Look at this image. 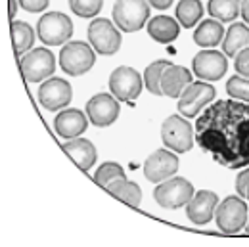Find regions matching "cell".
Instances as JSON below:
<instances>
[{"instance_id": "cell-1", "label": "cell", "mask_w": 249, "mask_h": 247, "mask_svg": "<svg viewBox=\"0 0 249 247\" xmlns=\"http://www.w3.org/2000/svg\"><path fill=\"white\" fill-rule=\"evenodd\" d=\"M196 140L207 154L226 169L249 165V104L218 100L196 123Z\"/></svg>"}, {"instance_id": "cell-2", "label": "cell", "mask_w": 249, "mask_h": 247, "mask_svg": "<svg viewBox=\"0 0 249 247\" xmlns=\"http://www.w3.org/2000/svg\"><path fill=\"white\" fill-rule=\"evenodd\" d=\"M111 16L121 31H140L150 18V4L148 0H115Z\"/></svg>"}, {"instance_id": "cell-3", "label": "cell", "mask_w": 249, "mask_h": 247, "mask_svg": "<svg viewBox=\"0 0 249 247\" xmlns=\"http://www.w3.org/2000/svg\"><path fill=\"white\" fill-rule=\"evenodd\" d=\"M96 63L94 48L83 40L67 42L60 52V65L69 77H81L89 73Z\"/></svg>"}, {"instance_id": "cell-4", "label": "cell", "mask_w": 249, "mask_h": 247, "mask_svg": "<svg viewBox=\"0 0 249 247\" xmlns=\"http://www.w3.org/2000/svg\"><path fill=\"white\" fill-rule=\"evenodd\" d=\"M194 184L182 176H171L159 182L154 190V199L163 209H180L194 197Z\"/></svg>"}, {"instance_id": "cell-5", "label": "cell", "mask_w": 249, "mask_h": 247, "mask_svg": "<svg viewBox=\"0 0 249 247\" xmlns=\"http://www.w3.org/2000/svg\"><path fill=\"white\" fill-rule=\"evenodd\" d=\"M248 203L240 195H228L224 197L215 209V220L220 232L224 234H236L246 228L248 222Z\"/></svg>"}, {"instance_id": "cell-6", "label": "cell", "mask_w": 249, "mask_h": 247, "mask_svg": "<svg viewBox=\"0 0 249 247\" xmlns=\"http://www.w3.org/2000/svg\"><path fill=\"white\" fill-rule=\"evenodd\" d=\"M73 35V21L62 12H48L36 23V36L46 46L65 44Z\"/></svg>"}, {"instance_id": "cell-7", "label": "cell", "mask_w": 249, "mask_h": 247, "mask_svg": "<svg viewBox=\"0 0 249 247\" xmlns=\"http://www.w3.org/2000/svg\"><path fill=\"white\" fill-rule=\"evenodd\" d=\"M194 128L182 115H171L161 124V140L175 154H186L194 146Z\"/></svg>"}, {"instance_id": "cell-8", "label": "cell", "mask_w": 249, "mask_h": 247, "mask_svg": "<svg viewBox=\"0 0 249 247\" xmlns=\"http://www.w3.org/2000/svg\"><path fill=\"white\" fill-rule=\"evenodd\" d=\"M215 96H217L215 87L209 85L207 81L190 83L186 88L182 90L180 98H178V111L186 119L197 117L201 113V109L215 100Z\"/></svg>"}, {"instance_id": "cell-9", "label": "cell", "mask_w": 249, "mask_h": 247, "mask_svg": "<svg viewBox=\"0 0 249 247\" xmlns=\"http://www.w3.org/2000/svg\"><path fill=\"white\" fill-rule=\"evenodd\" d=\"M121 29L106 18H94L89 25V40L102 56H111L121 48Z\"/></svg>"}, {"instance_id": "cell-10", "label": "cell", "mask_w": 249, "mask_h": 247, "mask_svg": "<svg viewBox=\"0 0 249 247\" xmlns=\"http://www.w3.org/2000/svg\"><path fill=\"white\" fill-rule=\"evenodd\" d=\"M19 67L27 83H40L54 75L56 58L48 48H33L27 54H23Z\"/></svg>"}, {"instance_id": "cell-11", "label": "cell", "mask_w": 249, "mask_h": 247, "mask_svg": "<svg viewBox=\"0 0 249 247\" xmlns=\"http://www.w3.org/2000/svg\"><path fill=\"white\" fill-rule=\"evenodd\" d=\"M142 87L144 77L128 65L117 67L109 75V90L119 102H134L142 92Z\"/></svg>"}, {"instance_id": "cell-12", "label": "cell", "mask_w": 249, "mask_h": 247, "mask_svg": "<svg viewBox=\"0 0 249 247\" xmlns=\"http://www.w3.org/2000/svg\"><path fill=\"white\" fill-rule=\"evenodd\" d=\"M192 69L194 75L199 77L201 81H218L226 75L228 71V60L224 52H218L213 48H205L201 52H197L192 60Z\"/></svg>"}, {"instance_id": "cell-13", "label": "cell", "mask_w": 249, "mask_h": 247, "mask_svg": "<svg viewBox=\"0 0 249 247\" xmlns=\"http://www.w3.org/2000/svg\"><path fill=\"white\" fill-rule=\"evenodd\" d=\"M71 98H73L71 85L60 77H50L38 88V102L48 111H58L67 107L71 104Z\"/></svg>"}, {"instance_id": "cell-14", "label": "cell", "mask_w": 249, "mask_h": 247, "mask_svg": "<svg viewBox=\"0 0 249 247\" xmlns=\"http://www.w3.org/2000/svg\"><path fill=\"white\" fill-rule=\"evenodd\" d=\"M119 100L113 94L100 92L92 96L87 104V115L96 126H109L119 117Z\"/></svg>"}, {"instance_id": "cell-15", "label": "cell", "mask_w": 249, "mask_h": 247, "mask_svg": "<svg viewBox=\"0 0 249 247\" xmlns=\"http://www.w3.org/2000/svg\"><path fill=\"white\" fill-rule=\"evenodd\" d=\"M178 171V157L173 154V150H157L144 161V176L159 184L171 176H175V173Z\"/></svg>"}, {"instance_id": "cell-16", "label": "cell", "mask_w": 249, "mask_h": 247, "mask_svg": "<svg viewBox=\"0 0 249 247\" xmlns=\"http://www.w3.org/2000/svg\"><path fill=\"white\" fill-rule=\"evenodd\" d=\"M218 205V195L211 190H199L188 201L186 215L194 224H207L215 216V209Z\"/></svg>"}, {"instance_id": "cell-17", "label": "cell", "mask_w": 249, "mask_h": 247, "mask_svg": "<svg viewBox=\"0 0 249 247\" xmlns=\"http://www.w3.org/2000/svg\"><path fill=\"white\" fill-rule=\"evenodd\" d=\"M89 126V119L81 109H63L54 119V128L62 138H77Z\"/></svg>"}, {"instance_id": "cell-18", "label": "cell", "mask_w": 249, "mask_h": 247, "mask_svg": "<svg viewBox=\"0 0 249 247\" xmlns=\"http://www.w3.org/2000/svg\"><path fill=\"white\" fill-rule=\"evenodd\" d=\"M192 73L190 69L184 65H175L171 63L165 71H163V77H161V90L163 96H169V98H180L182 90L186 88L192 81Z\"/></svg>"}, {"instance_id": "cell-19", "label": "cell", "mask_w": 249, "mask_h": 247, "mask_svg": "<svg viewBox=\"0 0 249 247\" xmlns=\"http://www.w3.org/2000/svg\"><path fill=\"white\" fill-rule=\"evenodd\" d=\"M63 150L83 171L92 169V165L98 159L96 146L90 140H87V138H71V140H67L63 144Z\"/></svg>"}, {"instance_id": "cell-20", "label": "cell", "mask_w": 249, "mask_h": 247, "mask_svg": "<svg viewBox=\"0 0 249 247\" xmlns=\"http://www.w3.org/2000/svg\"><path fill=\"white\" fill-rule=\"evenodd\" d=\"M148 33L159 44H171L180 33V23L171 16H156L148 21Z\"/></svg>"}, {"instance_id": "cell-21", "label": "cell", "mask_w": 249, "mask_h": 247, "mask_svg": "<svg viewBox=\"0 0 249 247\" xmlns=\"http://www.w3.org/2000/svg\"><path fill=\"white\" fill-rule=\"evenodd\" d=\"M224 33L226 31L218 19H203L194 31V42L203 48H213L224 40Z\"/></svg>"}, {"instance_id": "cell-22", "label": "cell", "mask_w": 249, "mask_h": 247, "mask_svg": "<svg viewBox=\"0 0 249 247\" xmlns=\"http://www.w3.org/2000/svg\"><path fill=\"white\" fill-rule=\"evenodd\" d=\"M246 48H249V25L232 23L230 29L224 33V40H222L224 54L230 58H236Z\"/></svg>"}, {"instance_id": "cell-23", "label": "cell", "mask_w": 249, "mask_h": 247, "mask_svg": "<svg viewBox=\"0 0 249 247\" xmlns=\"http://www.w3.org/2000/svg\"><path fill=\"white\" fill-rule=\"evenodd\" d=\"M106 188H107V192H111L115 197H119L121 201L128 203L130 207H140V203H142V190H140V186L136 184V182L126 180V176L113 178Z\"/></svg>"}, {"instance_id": "cell-24", "label": "cell", "mask_w": 249, "mask_h": 247, "mask_svg": "<svg viewBox=\"0 0 249 247\" xmlns=\"http://www.w3.org/2000/svg\"><path fill=\"white\" fill-rule=\"evenodd\" d=\"M207 12L213 19H218L220 23L234 21L242 12V0H209Z\"/></svg>"}, {"instance_id": "cell-25", "label": "cell", "mask_w": 249, "mask_h": 247, "mask_svg": "<svg viewBox=\"0 0 249 247\" xmlns=\"http://www.w3.org/2000/svg\"><path fill=\"white\" fill-rule=\"evenodd\" d=\"M177 19L182 27H194L203 18V4L199 0H180L177 4Z\"/></svg>"}, {"instance_id": "cell-26", "label": "cell", "mask_w": 249, "mask_h": 247, "mask_svg": "<svg viewBox=\"0 0 249 247\" xmlns=\"http://www.w3.org/2000/svg\"><path fill=\"white\" fill-rule=\"evenodd\" d=\"M12 40H14V48L16 54H27L35 44V31L29 23L25 21H12Z\"/></svg>"}, {"instance_id": "cell-27", "label": "cell", "mask_w": 249, "mask_h": 247, "mask_svg": "<svg viewBox=\"0 0 249 247\" xmlns=\"http://www.w3.org/2000/svg\"><path fill=\"white\" fill-rule=\"evenodd\" d=\"M171 65V62L167 60H157V62L150 63L144 71V87L148 88V92H152L154 96H163L161 90V77H163V71Z\"/></svg>"}, {"instance_id": "cell-28", "label": "cell", "mask_w": 249, "mask_h": 247, "mask_svg": "<svg viewBox=\"0 0 249 247\" xmlns=\"http://www.w3.org/2000/svg\"><path fill=\"white\" fill-rule=\"evenodd\" d=\"M119 176H124L123 167H121L119 163H111V161L102 163V165L96 169V173H94V180H96V184L104 186V188L109 184L113 178H119Z\"/></svg>"}, {"instance_id": "cell-29", "label": "cell", "mask_w": 249, "mask_h": 247, "mask_svg": "<svg viewBox=\"0 0 249 247\" xmlns=\"http://www.w3.org/2000/svg\"><path fill=\"white\" fill-rule=\"evenodd\" d=\"M104 0H69V8L79 18H96L102 12Z\"/></svg>"}, {"instance_id": "cell-30", "label": "cell", "mask_w": 249, "mask_h": 247, "mask_svg": "<svg viewBox=\"0 0 249 247\" xmlns=\"http://www.w3.org/2000/svg\"><path fill=\"white\" fill-rule=\"evenodd\" d=\"M226 92L234 100L248 102L249 104V79L248 77H242V75L230 77L228 83H226Z\"/></svg>"}, {"instance_id": "cell-31", "label": "cell", "mask_w": 249, "mask_h": 247, "mask_svg": "<svg viewBox=\"0 0 249 247\" xmlns=\"http://www.w3.org/2000/svg\"><path fill=\"white\" fill-rule=\"evenodd\" d=\"M234 67L238 71V75L242 77H248L249 79V48L242 50L236 58H234Z\"/></svg>"}, {"instance_id": "cell-32", "label": "cell", "mask_w": 249, "mask_h": 247, "mask_svg": "<svg viewBox=\"0 0 249 247\" xmlns=\"http://www.w3.org/2000/svg\"><path fill=\"white\" fill-rule=\"evenodd\" d=\"M18 2H19V6H21L25 12H29V14H38V12H44V10H46V6H48L50 0H18Z\"/></svg>"}, {"instance_id": "cell-33", "label": "cell", "mask_w": 249, "mask_h": 247, "mask_svg": "<svg viewBox=\"0 0 249 247\" xmlns=\"http://www.w3.org/2000/svg\"><path fill=\"white\" fill-rule=\"evenodd\" d=\"M249 184V169H244L238 176H236V190H238V195L244 197L246 195V186Z\"/></svg>"}, {"instance_id": "cell-34", "label": "cell", "mask_w": 249, "mask_h": 247, "mask_svg": "<svg viewBox=\"0 0 249 247\" xmlns=\"http://www.w3.org/2000/svg\"><path fill=\"white\" fill-rule=\"evenodd\" d=\"M148 4L157 8V10H167L173 4V0H148Z\"/></svg>"}, {"instance_id": "cell-35", "label": "cell", "mask_w": 249, "mask_h": 247, "mask_svg": "<svg viewBox=\"0 0 249 247\" xmlns=\"http://www.w3.org/2000/svg\"><path fill=\"white\" fill-rule=\"evenodd\" d=\"M240 16L246 19V23L249 25V0H242V12Z\"/></svg>"}, {"instance_id": "cell-36", "label": "cell", "mask_w": 249, "mask_h": 247, "mask_svg": "<svg viewBox=\"0 0 249 247\" xmlns=\"http://www.w3.org/2000/svg\"><path fill=\"white\" fill-rule=\"evenodd\" d=\"M18 0H10V18H14L16 16V12H18Z\"/></svg>"}, {"instance_id": "cell-37", "label": "cell", "mask_w": 249, "mask_h": 247, "mask_svg": "<svg viewBox=\"0 0 249 247\" xmlns=\"http://www.w3.org/2000/svg\"><path fill=\"white\" fill-rule=\"evenodd\" d=\"M244 197H246V199H249V184L246 186V195H244Z\"/></svg>"}, {"instance_id": "cell-38", "label": "cell", "mask_w": 249, "mask_h": 247, "mask_svg": "<svg viewBox=\"0 0 249 247\" xmlns=\"http://www.w3.org/2000/svg\"><path fill=\"white\" fill-rule=\"evenodd\" d=\"M246 232L249 234V215H248V222H246Z\"/></svg>"}]
</instances>
